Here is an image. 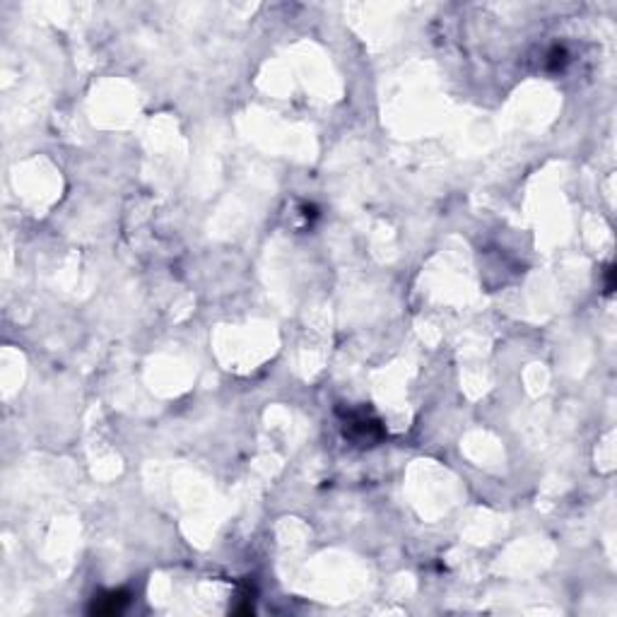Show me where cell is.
<instances>
[{
    "mask_svg": "<svg viewBox=\"0 0 617 617\" xmlns=\"http://www.w3.org/2000/svg\"><path fill=\"white\" fill-rule=\"evenodd\" d=\"M343 434L357 446H374L384 439V425L369 408H350L343 413Z\"/></svg>",
    "mask_w": 617,
    "mask_h": 617,
    "instance_id": "1",
    "label": "cell"
},
{
    "mask_svg": "<svg viewBox=\"0 0 617 617\" xmlns=\"http://www.w3.org/2000/svg\"><path fill=\"white\" fill-rule=\"evenodd\" d=\"M131 603V593L128 591H102L94 596V601L90 605V613L92 615H104V617H111V615H121L123 610L128 608Z\"/></svg>",
    "mask_w": 617,
    "mask_h": 617,
    "instance_id": "2",
    "label": "cell"
},
{
    "mask_svg": "<svg viewBox=\"0 0 617 617\" xmlns=\"http://www.w3.org/2000/svg\"><path fill=\"white\" fill-rule=\"evenodd\" d=\"M569 61V54L564 46H555V49L548 54V70H552V73H557V70H562L564 66H567Z\"/></svg>",
    "mask_w": 617,
    "mask_h": 617,
    "instance_id": "3",
    "label": "cell"
},
{
    "mask_svg": "<svg viewBox=\"0 0 617 617\" xmlns=\"http://www.w3.org/2000/svg\"><path fill=\"white\" fill-rule=\"evenodd\" d=\"M615 290V268L608 266V270H605V292H613Z\"/></svg>",
    "mask_w": 617,
    "mask_h": 617,
    "instance_id": "4",
    "label": "cell"
}]
</instances>
